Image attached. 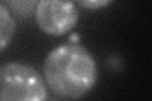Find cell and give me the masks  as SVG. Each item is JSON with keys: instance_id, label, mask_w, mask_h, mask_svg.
<instances>
[{"instance_id": "obj_1", "label": "cell", "mask_w": 152, "mask_h": 101, "mask_svg": "<svg viewBox=\"0 0 152 101\" xmlns=\"http://www.w3.org/2000/svg\"><path fill=\"white\" fill-rule=\"evenodd\" d=\"M43 78L55 95L70 100L81 99L96 84V62L84 46L65 43L47 54Z\"/></svg>"}, {"instance_id": "obj_2", "label": "cell", "mask_w": 152, "mask_h": 101, "mask_svg": "<svg viewBox=\"0 0 152 101\" xmlns=\"http://www.w3.org/2000/svg\"><path fill=\"white\" fill-rule=\"evenodd\" d=\"M0 101H47V87L31 65L7 62L0 67Z\"/></svg>"}, {"instance_id": "obj_3", "label": "cell", "mask_w": 152, "mask_h": 101, "mask_svg": "<svg viewBox=\"0 0 152 101\" xmlns=\"http://www.w3.org/2000/svg\"><path fill=\"white\" fill-rule=\"evenodd\" d=\"M34 19L43 33L60 37L74 29L79 20V10L71 1L41 0L36 7Z\"/></svg>"}, {"instance_id": "obj_4", "label": "cell", "mask_w": 152, "mask_h": 101, "mask_svg": "<svg viewBox=\"0 0 152 101\" xmlns=\"http://www.w3.org/2000/svg\"><path fill=\"white\" fill-rule=\"evenodd\" d=\"M15 19L4 3L0 4V51H4L15 34Z\"/></svg>"}, {"instance_id": "obj_5", "label": "cell", "mask_w": 152, "mask_h": 101, "mask_svg": "<svg viewBox=\"0 0 152 101\" xmlns=\"http://www.w3.org/2000/svg\"><path fill=\"white\" fill-rule=\"evenodd\" d=\"M12 14H15L18 18L27 19L32 13L36 12L38 1H4Z\"/></svg>"}, {"instance_id": "obj_6", "label": "cell", "mask_w": 152, "mask_h": 101, "mask_svg": "<svg viewBox=\"0 0 152 101\" xmlns=\"http://www.w3.org/2000/svg\"><path fill=\"white\" fill-rule=\"evenodd\" d=\"M109 4H110L109 0H80L79 1L80 7L86 8V9H91V10L107 7V5H109Z\"/></svg>"}]
</instances>
